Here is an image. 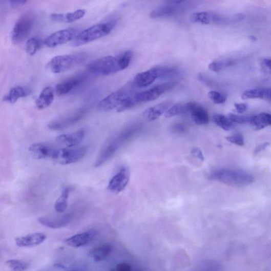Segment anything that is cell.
<instances>
[{
    "mask_svg": "<svg viewBox=\"0 0 271 271\" xmlns=\"http://www.w3.org/2000/svg\"><path fill=\"white\" fill-rule=\"evenodd\" d=\"M191 154L193 156L200 159L201 161H204V157L202 154V152L200 149L196 148L191 150Z\"/></svg>",
    "mask_w": 271,
    "mask_h": 271,
    "instance_id": "43",
    "label": "cell"
},
{
    "mask_svg": "<svg viewBox=\"0 0 271 271\" xmlns=\"http://www.w3.org/2000/svg\"><path fill=\"white\" fill-rule=\"evenodd\" d=\"M261 67L263 71L268 74L270 73V59L269 58H264L261 61Z\"/></svg>",
    "mask_w": 271,
    "mask_h": 271,
    "instance_id": "41",
    "label": "cell"
},
{
    "mask_svg": "<svg viewBox=\"0 0 271 271\" xmlns=\"http://www.w3.org/2000/svg\"><path fill=\"white\" fill-rule=\"evenodd\" d=\"M131 265L127 263H121L108 271H132Z\"/></svg>",
    "mask_w": 271,
    "mask_h": 271,
    "instance_id": "40",
    "label": "cell"
},
{
    "mask_svg": "<svg viewBox=\"0 0 271 271\" xmlns=\"http://www.w3.org/2000/svg\"><path fill=\"white\" fill-rule=\"evenodd\" d=\"M70 191V189L68 187L64 189L60 196L56 201L55 210L58 213H62L67 210Z\"/></svg>",
    "mask_w": 271,
    "mask_h": 271,
    "instance_id": "29",
    "label": "cell"
},
{
    "mask_svg": "<svg viewBox=\"0 0 271 271\" xmlns=\"http://www.w3.org/2000/svg\"><path fill=\"white\" fill-rule=\"evenodd\" d=\"M117 20L94 25L78 33L72 41L73 46H80L108 35L116 27Z\"/></svg>",
    "mask_w": 271,
    "mask_h": 271,
    "instance_id": "4",
    "label": "cell"
},
{
    "mask_svg": "<svg viewBox=\"0 0 271 271\" xmlns=\"http://www.w3.org/2000/svg\"><path fill=\"white\" fill-rule=\"evenodd\" d=\"M226 139L228 141L236 145L242 147L244 145V138L242 134H236L227 137Z\"/></svg>",
    "mask_w": 271,
    "mask_h": 271,
    "instance_id": "39",
    "label": "cell"
},
{
    "mask_svg": "<svg viewBox=\"0 0 271 271\" xmlns=\"http://www.w3.org/2000/svg\"><path fill=\"white\" fill-rule=\"evenodd\" d=\"M85 134V130H81L72 134L59 135L56 138V141L60 145L72 148L81 142Z\"/></svg>",
    "mask_w": 271,
    "mask_h": 271,
    "instance_id": "18",
    "label": "cell"
},
{
    "mask_svg": "<svg viewBox=\"0 0 271 271\" xmlns=\"http://www.w3.org/2000/svg\"><path fill=\"white\" fill-rule=\"evenodd\" d=\"M87 79V76L85 74H79L69 78L56 86V92L60 96L68 94L74 89L84 84Z\"/></svg>",
    "mask_w": 271,
    "mask_h": 271,
    "instance_id": "14",
    "label": "cell"
},
{
    "mask_svg": "<svg viewBox=\"0 0 271 271\" xmlns=\"http://www.w3.org/2000/svg\"><path fill=\"white\" fill-rule=\"evenodd\" d=\"M41 44V40L38 37H33L28 39L26 43L27 53L31 56L34 55L40 49Z\"/></svg>",
    "mask_w": 271,
    "mask_h": 271,
    "instance_id": "32",
    "label": "cell"
},
{
    "mask_svg": "<svg viewBox=\"0 0 271 271\" xmlns=\"http://www.w3.org/2000/svg\"><path fill=\"white\" fill-rule=\"evenodd\" d=\"M46 238L45 234L37 233L17 238L15 243L19 247H29L40 245L45 241Z\"/></svg>",
    "mask_w": 271,
    "mask_h": 271,
    "instance_id": "19",
    "label": "cell"
},
{
    "mask_svg": "<svg viewBox=\"0 0 271 271\" xmlns=\"http://www.w3.org/2000/svg\"><path fill=\"white\" fill-rule=\"evenodd\" d=\"M86 13L84 9H79L67 13H53L50 17L52 20L61 23H72L82 19Z\"/></svg>",
    "mask_w": 271,
    "mask_h": 271,
    "instance_id": "20",
    "label": "cell"
},
{
    "mask_svg": "<svg viewBox=\"0 0 271 271\" xmlns=\"http://www.w3.org/2000/svg\"><path fill=\"white\" fill-rule=\"evenodd\" d=\"M228 118L233 123L244 124L249 122L252 117L246 116H240L230 114L228 116Z\"/></svg>",
    "mask_w": 271,
    "mask_h": 271,
    "instance_id": "38",
    "label": "cell"
},
{
    "mask_svg": "<svg viewBox=\"0 0 271 271\" xmlns=\"http://www.w3.org/2000/svg\"><path fill=\"white\" fill-rule=\"evenodd\" d=\"M186 112V105L178 103L171 107L165 114L166 118H171Z\"/></svg>",
    "mask_w": 271,
    "mask_h": 271,
    "instance_id": "33",
    "label": "cell"
},
{
    "mask_svg": "<svg viewBox=\"0 0 271 271\" xmlns=\"http://www.w3.org/2000/svg\"><path fill=\"white\" fill-rule=\"evenodd\" d=\"M186 112L190 114L191 118L198 125H205L209 122V115L207 111L196 102L186 104Z\"/></svg>",
    "mask_w": 271,
    "mask_h": 271,
    "instance_id": "15",
    "label": "cell"
},
{
    "mask_svg": "<svg viewBox=\"0 0 271 271\" xmlns=\"http://www.w3.org/2000/svg\"><path fill=\"white\" fill-rule=\"evenodd\" d=\"M234 61L231 59H223L214 61L209 65V69L217 72L223 69L230 67L234 65Z\"/></svg>",
    "mask_w": 271,
    "mask_h": 271,
    "instance_id": "31",
    "label": "cell"
},
{
    "mask_svg": "<svg viewBox=\"0 0 271 271\" xmlns=\"http://www.w3.org/2000/svg\"><path fill=\"white\" fill-rule=\"evenodd\" d=\"M269 145V142H265L263 143V144L257 147V148L255 150V154H258V153L261 152L262 151H263L266 149V148Z\"/></svg>",
    "mask_w": 271,
    "mask_h": 271,
    "instance_id": "45",
    "label": "cell"
},
{
    "mask_svg": "<svg viewBox=\"0 0 271 271\" xmlns=\"http://www.w3.org/2000/svg\"><path fill=\"white\" fill-rule=\"evenodd\" d=\"M132 57L133 53L131 51L124 52L117 56L103 57L90 63L87 71L94 75L114 74L128 68Z\"/></svg>",
    "mask_w": 271,
    "mask_h": 271,
    "instance_id": "1",
    "label": "cell"
},
{
    "mask_svg": "<svg viewBox=\"0 0 271 271\" xmlns=\"http://www.w3.org/2000/svg\"><path fill=\"white\" fill-rule=\"evenodd\" d=\"M71 220V216L69 214L51 215L40 217L38 221L47 227L58 229L67 226Z\"/></svg>",
    "mask_w": 271,
    "mask_h": 271,
    "instance_id": "13",
    "label": "cell"
},
{
    "mask_svg": "<svg viewBox=\"0 0 271 271\" xmlns=\"http://www.w3.org/2000/svg\"><path fill=\"white\" fill-rule=\"evenodd\" d=\"M250 123L257 131H260L271 124V116L268 113H262L252 117Z\"/></svg>",
    "mask_w": 271,
    "mask_h": 271,
    "instance_id": "27",
    "label": "cell"
},
{
    "mask_svg": "<svg viewBox=\"0 0 271 271\" xmlns=\"http://www.w3.org/2000/svg\"><path fill=\"white\" fill-rule=\"evenodd\" d=\"M174 4V6L168 4L156 8L150 13V18L152 19H160L170 17L179 9L176 6L177 4Z\"/></svg>",
    "mask_w": 271,
    "mask_h": 271,
    "instance_id": "25",
    "label": "cell"
},
{
    "mask_svg": "<svg viewBox=\"0 0 271 271\" xmlns=\"http://www.w3.org/2000/svg\"><path fill=\"white\" fill-rule=\"evenodd\" d=\"M54 98V91L53 88L50 87L44 88L36 101L37 107L39 109L49 107L52 103Z\"/></svg>",
    "mask_w": 271,
    "mask_h": 271,
    "instance_id": "26",
    "label": "cell"
},
{
    "mask_svg": "<svg viewBox=\"0 0 271 271\" xmlns=\"http://www.w3.org/2000/svg\"><path fill=\"white\" fill-rule=\"evenodd\" d=\"M26 1H24V0H15V1H11L10 2L11 5L13 8H18L20 6H22L24 5L25 4H26Z\"/></svg>",
    "mask_w": 271,
    "mask_h": 271,
    "instance_id": "44",
    "label": "cell"
},
{
    "mask_svg": "<svg viewBox=\"0 0 271 271\" xmlns=\"http://www.w3.org/2000/svg\"><path fill=\"white\" fill-rule=\"evenodd\" d=\"M130 174L128 169L122 168L110 181L108 189L110 192L118 194L122 192L130 181Z\"/></svg>",
    "mask_w": 271,
    "mask_h": 271,
    "instance_id": "12",
    "label": "cell"
},
{
    "mask_svg": "<svg viewBox=\"0 0 271 271\" xmlns=\"http://www.w3.org/2000/svg\"><path fill=\"white\" fill-rule=\"evenodd\" d=\"M88 58V55L86 52L57 56L51 60L48 67L53 73L59 74L82 65Z\"/></svg>",
    "mask_w": 271,
    "mask_h": 271,
    "instance_id": "5",
    "label": "cell"
},
{
    "mask_svg": "<svg viewBox=\"0 0 271 271\" xmlns=\"http://www.w3.org/2000/svg\"><path fill=\"white\" fill-rule=\"evenodd\" d=\"M35 23V16L31 12L23 14L16 22L12 33L11 39L15 45L25 41L33 30Z\"/></svg>",
    "mask_w": 271,
    "mask_h": 271,
    "instance_id": "6",
    "label": "cell"
},
{
    "mask_svg": "<svg viewBox=\"0 0 271 271\" xmlns=\"http://www.w3.org/2000/svg\"><path fill=\"white\" fill-rule=\"evenodd\" d=\"M28 94V91L22 86L13 88L4 98V101L10 103H14L19 99L25 97Z\"/></svg>",
    "mask_w": 271,
    "mask_h": 271,
    "instance_id": "28",
    "label": "cell"
},
{
    "mask_svg": "<svg viewBox=\"0 0 271 271\" xmlns=\"http://www.w3.org/2000/svg\"><path fill=\"white\" fill-rule=\"evenodd\" d=\"M171 105V102H163L159 103L147 109L143 113V117L149 121H154L165 114Z\"/></svg>",
    "mask_w": 271,
    "mask_h": 271,
    "instance_id": "21",
    "label": "cell"
},
{
    "mask_svg": "<svg viewBox=\"0 0 271 271\" xmlns=\"http://www.w3.org/2000/svg\"><path fill=\"white\" fill-rule=\"evenodd\" d=\"M87 152L86 147L76 149H61L55 150L52 158L60 165H68L76 163L84 157Z\"/></svg>",
    "mask_w": 271,
    "mask_h": 271,
    "instance_id": "7",
    "label": "cell"
},
{
    "mask_svg": "<svg viewBox=\"0 0 271 271\" xmlns=\"http://www.w3.org/2000/svg\"><path fill=\"white\" fill-rule=\"evenodd\" d=\"M245 15L241 14L224 15L210 11L196 12L191 16V22L202 25H230L244 20Z\"/></svg>",
    "mask_w": 271,
    "mask_h": 271,
    "instance_id": "3",
    "label": "cell"
},
{
    "mask_svg": "<svg viewBox=\"0 0 271 271\" xmlns=\"http://www.w3.org/2000/svg\"><path fill=\"white\" fill-rule=\"evenodd\" d=\"M249 39L253 42H256L258 41V38L254 36H249Z\"/></svg>",
    "mask_w": 271,
    "mask_h": 271,
    "instance_id": "46",
    "label": "cell"
},
{
    "mask_svg": "<svg viewBox=\"0 0 271 271\" xmlns=\"http://www.w3.org/2000/svg\"><path fill=\"white\" fill-rule=\"evenodd\" d=\"M176 86L175 82H166L156 86L152 88L135 94V98L137 102H149L158 99L164 93L172 89Z\"/></svg>",
    "mask_w": 271,
    "mask_h": 271,
    "instance_id": "9",
    "label": "cell"
},
{
    "mask_svg": "<svg viewBox=\"0 0 271 271\" xmlns=\"http://www.w3.org/2000/svg\"><path fill=\"white\" fill-rule=\"evenodd\" d=\"M86 114V110L79 109L65 116L59 118L51 122L48 127L53 130H60L67 128L81 119Z\"/></svg>",
    "mask_w": 271,
    "mask_h": 271,
    "instance_id": "11",
    "label": "cell"
},
{
    "mask_svg": "<svg viewBox=\"0 0 271 271\" xmlns=\"http://www.w3.org/2000/svg\"><path fill=\"white\" fill-rule=\"evenodd\" d=\"M234 107L239 114H243L247 109V105L245 103H235Z\"/></svg>",
    "mask_w": 271,
    "mask_h": 271,
    "instance_id": "42",
    "label": "cell"
},
{
    "mask_svg": "<svg viewBox=\"0 0 271 271\" xmlns=\"http://www.w3.org/2000/svg\"><path fill=\"white\" fill-rule=\"evenodd\" d=\"M135 94H133L131 96L127 98L117 108V110L118 113H121L126 110L131 109L138 105V103L135 99Z\"/></svg>",
    "mask_w": 271,
    "mask_h": 271,
    "instance_id": "36",
    "label": "cell"
},
{
    "mask_svg": "<svg viewBox=\"0 0 271 271\" xmlns=\"http://www.w3.org/2000/svg\"><path fill=\"white\" fill-rule=\"evenodd\" d=\"M77 34V30L74 28L59 30L47 37L44 44L48 47L55 48L73 41Z\"/></svg>",
    "mask_w": 271,
    "mask_h": 271,
    "instance_id": "10",
    "label": "cell"
},
{
    "mask_svg": "<svg viewBox=\"0 0 271 271\" xmlns=\"http://www.w3.org/2000/svg\"><path fill=\"white\" fill-rule=\"evenodd\" d=\"M134 91L129 88L121 89L111 93L102 99L98 105V109L104 112H107L118 108L122 102L132 95Z\"/></svg>",
    "mask_w": 271,
    "mask_h": 271,
    "instance_id": "8",
    "label": "cell"
},
{
    "mask_svg": "<svg viewBox=\"0 0 271 271\" xmlns=\"http://www.w3.org/2000/svg\"><path fill=\"white\" fill-rule=\"evenodd\" d=\"M11 271H25L29 267V263L23 260H10L7 262Z\"/></svg>",
    "mask_w": 271,
    "mask_h": 271,
    "instance_id": "34",
    "label": "cell"
},
{
    "mask_svg": "<svg viewBox=\"0 0 271 271\" xmlns=\"http://www.w3.org/2000/svg\"><path fill=\"white\" fill-rule=\"evenodd\" d=\"M214 122L221 129L226 131H229L234 128L233 123L228 117L223 115H215L213 117Z\"/></svg>",
    "mask_w": 271,
    "mask_h": 271,
    "instance_id": "30",
    "label": "cell"
},
{
    "mask_svg": "<svg viewBox=\"0 0 271 271\" xmlns=\"http://www.w3.org/2000/svg\"><path fill=\"white\" fill-rule=\"evenodd\" d=\"M54 151L52 148L43 143H33L29 149L30 155L36 159L52 157Z\"/></svg>",
    "mask_w": 271,
    "mask_h": 271,
    "instance_id": "22",
    "label": "cell"
},
{
    "mask_svg": "<svg viewBox=\"0 0 271 271\" xmlns=\"http://www.w3.org/2000/svg\"><path fill=\"white\" fill-rule=\"evenodd\" d=\"M211 178L232 186L242 187L254 181L252 175L245 171L231 169H221L212 172Z\"/></svg>",
    "mask_w": 271,
    "mask_h": 271,
    "instance_id": "2",
    "label": "cell"
},
{
    "mask_svg": "<svg viewBox=\"0 0 271 271\" xmlns=\"http://www.w3.org/2000/svg\"><path fill=\"white\" fill-rule=\"evenodd\" d=\"M113 247L109 243L100 244L91 249L90 256L95 262H101L106 259L112 252Z\"/></svg>",
    "mask_w": 271,
    "mask_h": 271,
    "instance_id": "24",
    "label": "cell"
},
{
    "mask_svg": "<svg viewBox=\"0 0 271 271\" xmlns=\"http://www.w3.org/2000/svg\"><path fill=\"white\" fill-rule=\"evenodd\" d=\"M96 234V232L94 230L77 234L67 239L66 243L74 248L81 247L90 243Z\"/></svg>",
    "mask_w": 271,
    "mask_h": 271,
    "instance_id": "16",
    "label": "cell"
},
{
    "mask_svg": "<svg viewBox=\"0 0 271 271\" xmlns=\"http://www.w3.org/2000/svg\"><path fill=\"white\" fill-rule=\"evenodd\" d=\"M159 78H167L175 75L177 73L176 68L171 66H162L156 67Z\"/></svg>",
    "mask_w": 271,
    "mask_h": 271,
    "instance_id": "35",
    "label": "cell"
},
{
    "mask_svg": "<svg viewBox=\"0 0 271 271\" xmlns=\"http://www.w3.org/2000/svg\"><path fill=\"white\" fill-rule=\"evenodd\" d=\"M210 98L216 104H222L225 102L226 96L216 91H211L209 93Z\"/></svg>",
    "mask_w": 271,
    "mask_h": 271,
    "instance_id": "37",
    "label": "cell"
},
{
    "mask_svg": "<svg viewBox=\"0 0 271 271\" xmlns=\"http://www.w3.org/2000/svg\"><path fill=\"white\" fill-rule=\"evenodd\" d=\"M242 99L243 100L259 99L270 101V89L267 88L246 90L243 93Z\"/></svg>",
    "mask_w": 271,
    "mask_h": 271,
    "instance_id": "23",
    "label": "cell"
},
{
    "mask_svg": "<svg viewBox=\"0 0 271 271\" xmlns=\"http://www.w3.org/2000/svg\"><path fill=\"white\" fill-rule=\"evenodd\" d=\"M159 78L157 68H153L136 75L134 79V84L138 88H145L152 85Z\"/></svg>",
    "mask_w": 271,
    "mask_h": 271,
    "instance_id": "17",
    "label": "cell"
}]
</instances>
